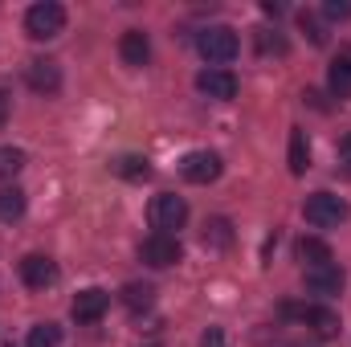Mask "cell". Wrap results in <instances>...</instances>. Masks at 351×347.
<instances>
[{"label": "cell", "instance_id": "obj_1", "mask_svg": "<svg viewBox=\"0 0 351 347\" xmlns=\"http://www.w3.org/2000/svg\"><path fill=\"white\" fill-rule=\"evenodd\" d=\"M196 49H200V58H204V62H217V70H221L225 62H233V58H237L241 41H237V33H233L229 25H208V29H200V33H196Z\"/></svg>", "mask_w": 351, "mask_h": 347}, {"label": "cell", "instance_id": "obj_2", "mask_svg": "<svg viewBox=\"0 0 351 347\" xmlns=\"http://www.w3.org/2000/svg\"><path fill=\"white\" fill-rule=\"evenodd\" d=\"M66 29V8L58 4V0H41V4H33L29 12H25V33L33 37V41H49V37H58Z\"/></svg>", "mask_w": 351, "mask_h": 347}, {"label": "cell", "instance_id": "obj_3", "mask_svg": "<svg viewBox=\"0 0 351 347\" xmlns=\"http://www.w3.org/2000/svg\"><path fill=\"white\" fill-rule=\"evenodd\" d=\"M302 217L315 229H335L339 221H348V200H339L335 192H311L302 204Z\"/></svg>", "mask_w": 351, "mask_h": 347}, {"label": "cell", "instance_id": "obj_4", "mask_svg": "<svg viewBox=\"0 0 351 347\" xmlns=\"http://www.w3.org/2000/svg\"><path fill=\"white\" fill-rule=\"evenodd\" d=\"M147 217H152L156 233L176 237V229H184V221H188V204H184V196H176V192H160V196L152 200Z\"/></svg>", "mask_w": 351, "mask_h": 347}, {"label": "cell", "instance_id": "obj_5", "mask_svg": "<svg viewBox=\"0 0 351 347\" xmlns=\"http://www.w3.org/2000/svg\"><path fill=\"white\" fill-rule=\"evenodd\" d=\"M139 258L147 261L152 270H168V265H176V261L184 258V250H180V241L168 237V233H152V237L139 246Z\"/></svg>", "mask_w": 351, "mask_h": 347}, {"label": "cell", "instance_id": "obj_6", "mask_svg": "<svg viewBox=\"0 0 351 347\" xmlns=\"http://www.w3.org/2000/svg\"><path fill=\"white\" fill-rule=\"evenodd\" d=\"M221 156L217 152H188L184 160H180V176L188 180V184H213L217 176H221Z\"/></svg>", "mask_w": 351, "mask_h": 347}, {"label": "cell", "instance_id": "obj_7", "mask_svg": "<svg viewBox=\"0 0 351 347\" xmlns=\"http://www.w3.org/2000/svg\"><path fill=\"white\" fill-rule=\"evenodd\" d=\"M196 90L200 94H208V98H217V102H229V98H237V74H229V70H200L196 74Z\"/></svg>", "mask_w": 351, "mask_h": 347}, {"label": "cell", "instance_id": "obj_8", "mask_svg": "<svg viewBox=\"0 0 351 347\" xmlns=\"http://www.w3.org/2000/svg\"><path fill=\"white\" fill-rule=\"evenodd\" d=\"M106 307H110V294L102 290V286H86L78 298H74V307H70V315L78 319V323H98L102 315H106Z\"/></svg>", "mask_w": 351, "mask_h": 347}, {"label": "cell", "instance_id": "obj_9", "mask_svg": "<svg viewBox=\"0 0 351 347\" xmlns=\"http://www.w3.org/2000/svg\"><path fill=\"white\" fill-rule=\"evenodd\" d=\"M290 315H298V319L319 335V339H335V335H339V327H343V323H339V315H335L331 307H298V311H290Z\"/></svg>", "mask_w": 351, "mask_h": 347}, {"label": "cell", "instance_id": "obj_10", "mask_svg": "<svg viewBox=\"0 0 351 347\" xmlns=\"http://www.w3.org/2000/svg\"><path fill=\"white\" fill-rule=\"evenodd\" d=\"M21 282L29 290H45V286L58 282V265L45 258V254H29V258L21 261Z\"/></svg>", "mask_w": 351, "mask_h": 347}, {"label": "cell", "instance_id": "obj_11", "mask_svg": "<svg viewBox=\"0 0 351 347\" xmlns=\"http://www.w3.org/2000/svg\"><path fill=\"white\" fill-rule=\"evenodd\" d=\"M343 270L331 261V265H319V270H306V290L311 294H339L343 290Z\"/></svg>", "mask_w": 351, "mask_h": 347}, {"label": "cell", "instance_id": "obj_12", "mask_svg": "<svg viewBox=\"0 0 351 347\" xmlns=\"http://www.w3.org/2000/svg\"><path fill=\"white\" fill-rule=\"evenodd\" d=\"M119 53H123L127 66H147V58H152V41H147V33H143V29H127L123 41H119Z\"/></svg>", "mask_w": 351, "mask_h": 347}, {"label": "cell", "instance_id": "obj_13", "mask_svg": "<svg viewBox=\"0 0 351 347\" xmlns=\"http://www.w3.org/2000/svg\"><path fill=\"white\" fill-rule=\"evenodd\" d=\"M25 78H29V86L37 90V94H58V86H62V70H58V62H29Z\"/></svg>", "mask_w": 351, "mask_h": 347}, {"label": "cell", "instance_id": "obj_14", "mask_svg": "<svg viewBox=\"0 0 351 347\" xmlns=\"http://www.w3.org/2000/svg\"><path fill=\"white\" fill-rule=\"evenodd\" d=\"M294 254L298 261H306V270H319V265H331V246L327 241H319V237H302L298 246H294Z\"/></svg>", "mask_w": 351, "mask_h": 347}, {"label": "cell", "instance_id": "obj_15", "mask_svg": "<svg viewBox=\"0 0 351 347\" xmlns=\"http://www.w3.org/2000/svg\"><path fill=\"white\" fill-rule=\"evenodd\" d=\"M306 168H311V139L302 127H290V172L302 176Z\"/></svg>", "mask_w": 351, "mask_h": 347}, {"label": "cell", "instance_id": "obj_16", "mask_svg": "<svg viewBox=\"0 0 351 347\" xmlns=\"http://www.w3.org/2000/svg\"><path fill=\"white\" fill-rule=\"evenodd\" d=\"M327 86H331L335 98H351V53H343V58L331 62V70H327Z\"/></svg>", "mask_w": 351, "mask_h": 347}, {"label": "cell", "instance_id": "obj_17", "mask_svg": "<svg viewBox=\"0 0 351 347\" xmlns=\"http://www.w3.org/2000/svg\"><path fill=\"white\" fill-rule=\"evenodd\" d=\"M25 217V192L16 188V184H8V188H0V221H21Z\"/></svg>", "mask_w": 351, "mask_h": 347}, {"label": "cell", "instance_id": "obj_18", "mask_svg": "<svg viewBox=\"0 0 351 347\" xmlns=\"http://www.w3.org/2000/svg\"><path fill=\"white\" fill-rule=\"evenodd\" d=\"M123 302H127L131 311H147V307L156 302V290L143 286V282H131V286H123Z\"/></svg>", "mask_w": 351, "mask_h": 347}, {"label": "cell", "instance_id": "obj_19", "mask_svg": "<svg viewBox=\"0 0 351 347\" xmlns=\"http://www.w3.org/2000/svg\"><path fill=\"white\" fill-rule=\"evenodd\" d=\"M114 172L123 176V180H147L152 176V164L143 156H123V160H114Z\"/></svg>", "mask_w": 351, "mask_h": 347}, {"label": "cell", "instance_id": "obj_20", "mask_svg": "<svg viewBox=\"0 0 351 347\" xmlns=\"http://www.w3.org/2000/svg\"><path fill=\"white\" fill-rule=\"evenodd\" d=\"M58 344H62V327L58 323H37L29 331V339H25V347H58Z\"/></svg>", "mask_w": 351, "mask_h": 347}, {"label": "cell", "instance_id": "obj_21", "mask_svg": "<svg viewBox=\"0 0 351 347\" xmlns=\"http://www.w3.org/2000/svg\"><path fill=\"white\" fill-rule=\"evenodd\" d=\"M21 168H25V152L21 147H0V176L12 180Z\"/></svg>", "mask_w": 351, "mask_h": 347}, {"label": "cell", "instance_id": "obj_22", "mask_svg": "<svg viewBox=\"0 0 351 347\" xmlns=\"http://www.w3.org/2000/svg\"><path fill=\"white\" fill-rule=\"evenodd\" d=\"M233 233H229V221H208L204 225V246H229Z\"/></svg>", "mask_w": 351, "mask_h": 347}, {"label": "cell", "instance_id": "obj_23", "mask_svg": "<svg viewBox=\"0 0 351 347\" xmlns=\"http://www.w3.org/2000/svg\"><path fill=\"white\" fill-rule=\"evenodd\" d=\"M323 12H327L331 21H348V16H351V4H348V0H327V4H323Z\"/></svg>", "mask_w": 351, "mask_h": 347}, {"label": "cell", "instance_id": "obj_24", "mask_svg": "<svg viewBox=\"0 0 351 347\" xmlns=\"http://www.w3.org/2000/svg\"><path fill=\"white\" fill-rule=\"evenodd\" d=\"M298 21H302V29H306V33H311V41H315V45H323V41H327V33H323V29H319V21H315V16H311V12H302V16H298Z\"/></svg>", "mask_w": 351, "mask_h": 347}, {"label": "cell", "instance_id": "obj_25", "mask_svg": "<svg viewBox=\"0 0 351 347\" xmlns=\"http://www.w3.org/2000/svg\"><path fill=\"white\" fill-rule=\"evenodd\" d=\"M200 347H229V339H225L221 327H208V331L200 335Z\"/></svg>", "mask_w": 351, "mask_h": 347}, {"label": "cell", "instance_id": "obj_26", "mask_svg": "<svg viewBox=\"0 0 351 347\" xmlns=\"http://www.w3.org/2000/svg\"><path fill=\"white\" fill-rule=\"evenodd\" d=\"M339 156H343V164L351 168V131L343 135V139H339Z\"/></svg>", "mask_w": 351, "mask_h": 347}, {"label": "cell", "instance_id": "obj_27", "mask_svg": "<svg viewBox=\"0 0 351 347\" xmlns=\"http://www.w3.org/2000/svg\"><path fill=\"white\" fill-rule=\"evenodd\" d=\"M8 106H12V98H8V90H0V127H4V119H8Z\"/></svg>", "mask_w": 351, "mask_h": 347}]
</instances>
